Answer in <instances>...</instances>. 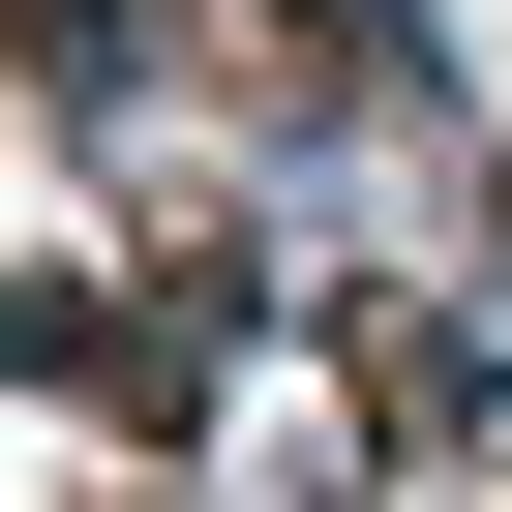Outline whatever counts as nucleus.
<instances>
[{"label":"nucleus","mask_w":512,"mask_h":512,"mask_svg":"<svg viewBox=\"0 0 512 512\" xmlns=\"http://www.w3.org/2000/svg\"><path fill=\"white\" fill-rule=\"evenodd\" d=\"M61 512H181V482H151V452H91V482H61Z\"/></svg>","instance_id":"1"}]
</instances>
